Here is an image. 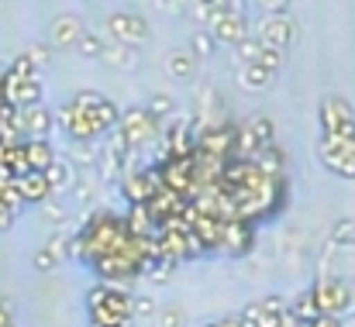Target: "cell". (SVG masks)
<instances>
[{
  "label": "cell",
  "mask_w": 355,
  "mask_h": 327,
  "mask_svg": "<svg viewBox=\"0 0 355 327\" xmlns=\"http://www.w3.org/2000/svg\"><path fill=\"white\" fill-rule=\"evenodd\" d=\"M266 48H279V52H286L290 45H293V38H297V21L290 17V14H266L262 17V24H259V35H255Z\"/></svg>",
  "instance_id": "cell-7"
},
{
  "label": "cell",
  "mask_w": 355,
  "mask_h": 327,
  "mask_svg": "<svg viewBox=\"0 0 355 327\" xmlns=\"http://www.w3.org/2000/svg\"><path fill=\"white\" fill-rule=\"evenodd\" d=\"M314 300H318V310L328 314V317H342L349 307H352V293L342 279H321L314 283Z\"/></svg>",
  "instance_id": "cell-8"
},
{
  "label": "cell",
  "mask_w": 355,
  "mask_h": 327,
  "mask_svg": "<svg viewBox=\"0 0 355 327\" xmlns=\"http://www.w3.org/2000/svg\"><path fill=\"white\" fill-rule=\"evenodd\" d=\"M107 31L114 35V42H121V45H145V42L152 38L148 21H145L141 14H135V10L111 14V17H107Z\"/></svg>",
  "instance_id": "cell-6"
},
{
  "label": "cell",
  "mask_w": 355,
  "mask_h": 327,
  "mask_svg": "<svg viewBox=\"0 0 355 327\" xmlns=\"http://www.w3.org/2000/svg\"><path fill=\"white\" fill-rule=\"evenodd\" d=\"M173 107H176V104H173V97H166V94H155V97L145 104V110H148L159 124H162V117H173Z\"/></svg>",
  "instance_id": "cell-32"
},
{
  "label": "cell",
  "mask_w": 355,
  "mask_h": 327,
  "mask_svg": "<svg viewBox=\"0 0 355 327\" xmlns=\"http://www.w3.org/2000/svg\"><path fill=\"white\" fill-rule=\"evenodd\" d=\"M38 211L49 224H66V207L59 204V197H49L45 204H38Z\"/></svg>",
  "instance_id": "cell-34"
},
{
  "label": "cell",
  "mask_w": 355,
  "mask_h": 327,
  "mask_svg": "<svg viewBox=\"0 0 355 327\" xmlns=\"http://www.w3.org/2000/svg\"><path fill=\"white\" fill-rule=\"evenodd\" d=\"M24 152H28V166L35 169V173H45L59 155H55V148L49 145V138H24Z\"/></svg>",
  "instance_id": "cell-19"
},
{
  "label": "cell",
  "mask_w": 355,
  "mask_h": 327,
  "mask_svg": "<svg viewBox=\"0 0 355 327\" xmlns=\"http://www.w3.org/2000/svg\"><path fill=\"white\" fill-rule=\"evenodd\" d=\"M3 76H7V80H28V76H38V66L28 59V52H21L17 59H10V62H7Z\"/></svg>",
  "instance_id": "cell-26"
},
{
  "label": "cell",
  "mask_w": 355,
  "mask_h": 327,
  "mask_svg": "<svg viewBox=\"0 0 355 327\" xmlns=\"http://www.w3.org/2000/svg\"><path fill=\"white\" fill-rule=\"evenodd\" d=\"M3 97H7L10 107H17V110L38 107L42 97H45V87H42L38 76H28V80H7L3 76Z\"/></svg>",
  "instance_id": "cell-11"
},
{
  "label": "cell",
  "mask_w": 355,
  "mask_h": 327,
  "mask_svg": "<svg viewBox=\"0 0 355 327\" xmlns=\"http://www.w3.org/2000/svg\"><path fill=\"white\" fill-rule=\"evenodd\" d=\"M104 62L107 66H118V69H135V52H131V45L114 42V45L104 48Z\"/></svg>",
  "instance_id": "cell-25"
},
{
  "label": "cell",
  "mask_w": 355,
  "mask_h": 327,
  "mask_svg": "<svg viewBox=\"0 0 355 327\" xmlns=\"http://www.w3.org/2000/svg\"><path fill=\"white\" fill-rule=\"evenodd\" d=\"M187 197L183 193H176V190H166V186H159L155 190V197L148 200V211H152V218H155V227H166L169 220L183 218V211H187Z\"/></svg>",
  "instance_id": "cell-13"
},
{
  "label": "cell",
  "mask_w": 355,
  "mask_h": 327,
  "mask_svg": "<svg viewBox=\"0 0 355 327\" xmlns=\"http://www.w3.org/2000/svg\"><path fill=\"white\" fill-rule=\"evenodd\" d=\"M214 324H218V327H245L238 317H225V321H214Z\"/></svg>",
  "instance_id": "cell-42"
},
{
  "label": "cell",
  "mask_w": 355,
  "mask_h": 327,
  "mask_svg": "<svg viewBox=\"0 0 355 327\" xmlns=\"http://www.w3.org/2000/svg\"><path fill=\"white\" fill-rule=\"evenodd\" d=\"M290 314H293L297 321H307V324H311V321H318V317H321V310H318L314 293H311V290H307V293H300V297L290 303Z\"/></svg>",
  "instance_id": "cell-23"
},
{
  "label": "cell",
  "mask_w": 355,
  "mask_h": 327,
  "mask_svg": "<svg viewBox=\"0 0 355 327\" xmlns=\"http://www.w3.org/2000/svg\"><path fill=\"white\" fill-rule=\"evenodd\" d=\"M235 76H238V87L248 90V94H266L276 80V73H269L262 62H245V66H235Z\"/></svg>",
  "instance_id": "cell-16"
},
{
  "label": "cell",
  "mask_w": 355,
  "mask_h": 327,
  "mask_svg": "<svg viewBox=\"0 0 355 327\" xmlns=\"http://www.w3.org/2000/svg\"><path fill=\"white\" fill-rule=\"evenodd\" d=\"M17 121H21V134L24 138H45L52 131V124H55V114L45 104H38V107L17 110Z\"/></svg>",
  "instance_id": "cell-15"
},
{
  "label": "cell",
  "mask_w": 355,
  "mask_h": 327,
  "mask_svg": "<svg viewBox=\"0 0 355 327\" xmlns=\"http://www.w3.org/2000/svg\"><path fill=\"white\" fill-rule=\"evenodd\" d=\"M45 176H49V186H52L55 197L76 186V169H73V162H66V159H55V162L45 169Z\"/></svg>",
  "instance_id": "cell-21"
},
{
  "label": "cell",
  "mask_w": 355,
  "mask_h": 327,
  "mask_svg": "<svg viewBox=\"0 0 355 327\" xmlns=\"http://www.w3.org/2000/svg\"><path fill=\"white\" fill-rule=\"evenodd\" d=\"M255 166H259L266 176L283 179V176H286V152H283L279 145H266V148L255 155Z\"/></svg>",
  "instance_id": "cell-20"
},
{
  "label": "cell",
  "mask_w": 355,
  "mask_h": 327,
  "mask_svg": "<svg viewBox=\"0 0 355 327\" xmlns=\"http://www.w3.org/2000/svg\"><path fill=\"white\" fill-rule=\"evenodd\" d=\"M207 327H218V324H207Z\"/></svg>",
  "instance_id": "cell-43"
},
{
  "label": "cell",
  "mask_w": 355,
  "mask_h": 327,
  "mask_svg": "<svg viewBox=\"0 0 355 327\" xmlns=\"http://www.w3.org/2000/svg\"><path fill=\"white\" fill-rule=\"evenodd\" d=\"M248 124H252V131H255V138H259L262 148H266V145H276V124H272L269 117H252Z\"/></svg>",
  "instance_id": "cell-30"
},
{
  "label": "cell",
  "mask_w": 355,
  "mask_h": 327,
  "mask_svg": "<svg viewBox=\"0 0 355 327\" xmlns=\"http://www.w3.org/2000/svg\"><path fill=\"white\" fill-rule=\"evenodd\" d=\"M255 7H262L266 14H286L290 0H255Z\"/></svg>",
  "instance_id": "cell-38"
},
{
  "label": "cell",
  "mask_w": 355,
  "mask_h": 327,
  "mask_svg": "<svg viewBox=\"0 0 355 327\" xmlns=\"http://www.w3.org/2000/svg\"><path fill=\"white\" fill-rule=\"evenodd\" d=\"M166 69H169L173 80H190V76L197 73V55H193L190 48H176V52H169Z\"/></svg>",
  "instance_id": "cell-22"
},
{
  "label": "cell",
  "mask_w": 355,
  "mask_h": 327,
  "mask_svg": "<svg viewBox=\"0 0 355 327\" xmlns=\"http://www.w3.org/2000/svg\"><path fill=\"white\" fill-rule=\"evenodd\" d=\"M311 327H342V321H338V317H328V314H321V317H318V321H314Z\"/></svg>",
  "instance_id": "cell-41"
},
{
  "label": "cell",
  "mask_w": 355,
  "mask_h": 327,
  "mask_svg": "<svg viewBox=\"0 0 355 327\" xmlns=\"http://www.w3.org/2000/svg\"><path fill=\"white\" fill-rule=\"evenodd\" d=\"M262 42L259 38H245V42H238L235 45V66H245V62H259V55H262Z\"/></svg>",
  "instance_id": "cell-29"
},
{
  "label": "cell",
  "mask_w": 355,
  "mask_h": 327,
  "mask_svg": "<svg viewBox=\"0 0 355 327\" xmlns=\"http://www.w3.org/2000/svg\"><path fill=\"white\" fill-rule=\"evenodd\" d=\"M159 314V303L152 297H135V321H148Z\"/></svg>",
  "instance_id": "cell-36"
},
{
  "label": "cell",
  "mask_w": 355,
  "mask_h": 327,
  "mask_svg": "<svg viewBox=\"0 0 355 327\" xmlns=\"http://www.w3.org/2000/svg\"><path fill=\"white\" fill-rule=\"evenodd\" d=\"M69 159L80 162V166H87V169H94L97 159H101V152L94 148V141H73V145H69Z\"/></svg>",
  "instance_id": "cell-27"
},
{
  "label": "cell",
  "mask_w": 355,
  "mask_h": 327,
  "mask_svg": "<svg viewBox=\"0 0 355 327\" xmlns=\"http://www.w3.org/2000/svg\"><path fill=\"white\" fill-rule=\"evenodd\" d=\"M259 62H262L269 73H279V69H283V52H279V48H262Z\"/></svg>",
  "instance_id": "cell-37"
},
{
  "label": "cell",
  "mask_w": 355,
  "mask_h": 327,
  "mask_svg": "<svg viewBox=\"0 0 355 327\" xmlns=\"http://www.w3.org/2000/svg\"><path fill=\"white\" fill-rule=\"evenodd\" d=\"M87 314L90 327H128L135 321V297L124 286L97 283L87 293Z\"/></svg>",
  "instance_id": "cell-2"
},
{
  "label": "cell",
  "mask_w": 355,
  "mask_h": 327,
  "mask_svg": "<svg viewBox=\"0 0 355 327\" xmlns=\"http://www.w3.org/2000/svg\"><path fill=\"white\" fill-rule=\"evenodd\" d=\"M318 121H321V134L331 138H355V110L345 97L328 94L318 107Z\"/></svg>",
  "instance_id": "cell-4"
},
{
  "label": "cell",
  "mask_w": 355,
  "mask_h": 327,
  "mask_svg": "<svg viewBox=\"0 0 355 327\" xmlns=\"http://www.w3.org/2000/svg\"><path fill=\"white\" fill-rule=\"evenodd\" d=\"M104 48H107V42L97 31H83V38L76 42V55H83V59H104Z\"/></svg>",
  "instance_id": "cell-24"
},
{
  "label": "cell",
  "mask_w": 355,
  "mask_h": 327,
  "mask_svg": "<svg viewBox=\"0 0 355 327\" xmlns=\"http://www.w3.org/2000/svg\"><path fill=\"white\" fill-rule=\"evenodd\" d=\"M124 227H128L131 238H148V234L159 231L152 211H148V204H128V211H124Z\"/></svg>",
  "instance_id": "cell-18"
},
{
  "label": "cell",
  "mask_w": 355,
  "mask_h": 327,
  "mask_svg": "<svg viewBox=\"0 0 355 327\" xmlns=\"http://www.w3.org/2000/svg\"><path fill=\"white\" fill-rule=\"evenodd\" d=\"M59 127L73 138V141H94L107 131H114L121 124V110L114 107V100H107L97 90H83L76 94L69 104H62L55 114Z\"/></svg>",
  "instance_id": "cell-1"
},
{
  "label": "cell",
  "mask_w": 355,
  "mask_h": 327,
  "mask_svg": "<svg viewBox=\"0 0 355 327\" xmlns=\"http://www.w3.org/2000/svg\"><path fill=\"white\" fill-rule=\"evenodd\" d=\"M318 159L328 173L342 176V179H355V138H331L321 134L318 141Z\"/></svg>",
  "instance_id": "cell-3"
},
{
  "label": "cell",
  "mask_w": 355,
  "mask_h": 327,
  "mask_svg": "<svg viewBox=\"0 0 355 327\" xmlns=\"http://www.w3.org/2000/svg\"><path fill=\"white\" fill-rule=\"evenodd\" d=\"M31 262H35V269H38V272H55V269H59V262H62V258H59V255H55V251H49V248H45V245H42V248H38V251H35V255H31Z\"/></svg>",
  "instance_id": "cell-33"
},
{
  "label": "cell",
  "mask_w": 355,
  "mask_h": 327,
  "mask_svg": "<svg viewBox=\"0 0 355 327\" xmlns=\"http://www.w3.org/2000/svg\"><path fill=\"white\" fill-rule=\"evenodd\" d=\"M207 31L214 35L218 45H238V42L248 38V21H245V14H238V10H225L214 24H207Z\"/></svg>",
  "instance_id": "cell-14"
},
{
  "label": "cell",
  "mask_w": 355,
  "mask_h": 327,
  "mask_svg": "<svg viewBox=\"0 0 355 327\" xmlns=\"http://www.w3.org/2000/svg\"><path fill=\"white\" fill-rule=\"evenodd\" d=\"M0 327H14V307L7 297H0Z\"/></svg>",
  "instance_id": "cell-39"
},
{
  "label": "cell",
  "mask_w": 355,
  "mask_h": 327,
  "mask_svg": "<svg viewBox=\"0 0 355 327\" xmlns=\"http://www.w3.org/2000/svg\"><path fill=\"white\" fill-rule=\"evenodd\" d=\"M17 186H21V197H24V204L28 207H38V204H45L49 197H55L52 193V186H49V176L45 173H24V176H17Z\"/></svg>",
  "instance_id": "cell-17"
},
{
  "label": "cell",
  "mask_w": 355,
  "mask_h": 327,
  "mask_svg": "<svg viewBox=\"0 0 355 327\" xmlns=\"http://www.w3.org/2000/svg\"><path fill=\"white\" fill-rule=\"evenodd\" d=\"M162 186L159 179V169H131L128 176H121V193L128 204H148L155 197V190Z\"/></svg>",
  "instance_id": "cell-9"
},
{
  "label": "cell",
  "mask_w": 355,
  "mask_h": 327,
  "mask_svg": "<svg viewBox=\"0 0 355 327\" xmlns=\"http://www.w3.org/2000/svg\"><path fill=\"white\" fill-rule=\"evenodd\" d=\"M121 134L128 138V145L131 148H141V145H148V141H155L159 134H162V124L148 114L145 107H128L121 110Z\"/></svg>",
  "instance_id": "cell-5"
},
{
  "label": "cell",
  "mask_w": 355,
  "mask_h": 327,
  "mask_svg": "<svg viewBox=\"0 0 355 327\" xmlns=\"http://www.w3.org/2000/svg\"><path fill=\"white\" fill-rule=\"evenodd\" d=\"M152 321H155V327H187V314L180 307H159V314Z\"/></svg>",
  "instance_id": "cell-31"
},
{
  "label": "cell",
  "mask_w": 355,
  "mask_h": 327,
  "mask_svg": "<svg viewBox=\"0 0 355 327\" xmlns=\"http://www.w3.org/2000/svg\"><path fill=\"white\" fill-rule=\"evenodd\" d=\"M87 24L76 14H55L49 24V45L52 48H76V42L83 38Z\"/></svg>",
  "instance_id": "cell-12"
},
{
  "label": "cell",
  "mask_w": 355,
  "mask_h": 327,
  "mask_svg": "<svg viewBox=\"0 0 355 327\" xmlns=\"http://www.w3.org/2000/svg\"><path fill=\"white\" fill-rule=\"evenodd\" d=\"M221 251L232 258H245L255 251V224L252 220H228L225 224V241Z\"/></svg>",
  "instance_id": "cell-10"
},
{
  "label": "cell",
  "mask_w": 355,
  "mask_h": 327,
  "mask_svg": "<svg viewBox=\"0 0 355 327\" xmlns=\"http://www.w3.org/2000/svg\"><path fill=\"white\" fill-rule=\"evenodd\" d=\"M14 218H17V214H14V211H10V207H7V204L0 200V234H3V231H10Z\"/></svg>",
  "instance_id": "cell-40"
},
{
  "label": "cell",
  "mask_w": 355,
  "mask_h": 327,
  "mask_svg": "<svg viewBox=\"0 0 355 327\" xmlns=\"http://www.w3.org/2000/svg\"><path fill=\"white\" fill-rule=\"evenodd\" d=\"M128 327H131V324H128Z\"/></svg>",
  "instance_id": "cell-44"
},
{
  "label": "cell",
  "mask_w": 355,
  "mask_h": 327,
  "mask_svg": "<svg viewBox=\"0 0 355 327\" xmlns=\"http://www.w3.org/2000/svg\"><path fill=\"white\" fill-rule=\"evenodd\" d=\"M52 52H55V48H52L49 42H38V45H31V48H28V59H31L38 69H45V66L52 62Z\"/></svg>",
  "instance_id": "cell-35"
},
{
  "label": "cell",
  "mask_w": 355,
  "mask_h": 327,
  "mask_svg": "<svg viewBox=\"0 0 355 327\" xmlns=\"http://www.w3.org/2000/svg\"><path fill=\"white\" fill-rule=\"evenodd\" d=\"M214 48H218L214 35H211L207 28H197V31H193V42H190V52H193L197 59H207V55H214Z\"/></svg>",
  "instance_id": "cell-28"
}]
</instances>
